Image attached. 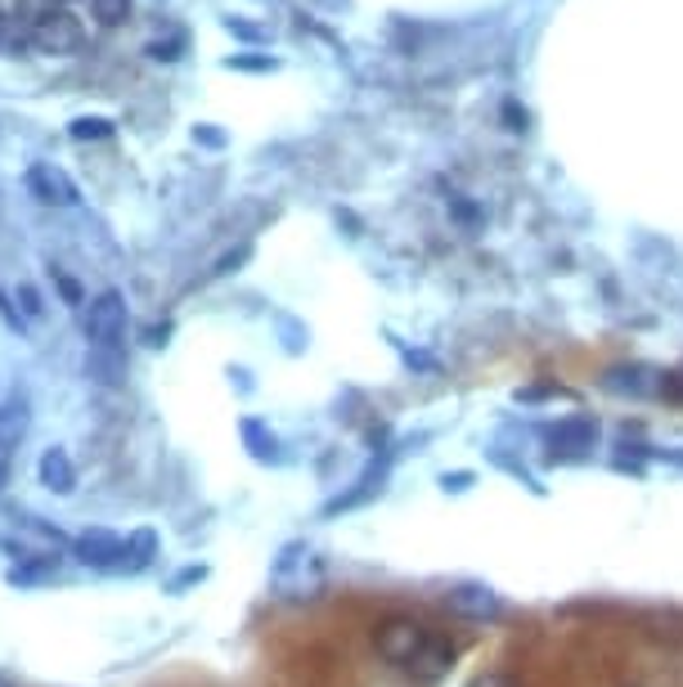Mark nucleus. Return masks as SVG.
<instances>
[{
	"mask_svg": "<svg viewBox=\"0 0 683 687\" xmlns=\"http://www.w3.org/2000/svg\"><path fill=\"white\" fill-rule=\"evenodd\" d=\"M270 589L284 603L319 598V589H324V557H319V548H310V544H284V552L270 566Z\"/></svg>",
	"mask_w": 683,
	"mask_h": 687,
	"instance_id": "f257e3e1",
	"label": "nucleus"
},
{
	"mask_svg": "<svg viewBox=\"0 0 683 687\" xmlns=\"http://www.w3.org/2000/svg\"><path fill=\"white\" fill-rule=\"evenodd\" d=\"M28 41H32L41 54H72V50H81L86 28H81V19H77L68 6H50L41 19L28 23Z\"/></svg>",
	"mask_w": 683,
	"mask_h": 687,
	"instance_id": "f03ea898",
	"label": "nucleus"
},
{
	"mask_svg": "<svg viewBox=\"0 0 683 687\" xmlns=\"http://www.w3.org/2000/svg\"><path fill=\"white\" fill-rule=\"evenodd\" d=\"M427 638H432V629L418 625V620H409V616H392V620H383V625L374 629L378 656H383L387 665H396V669H409Z\"/></svg>",
	"mask_w": 683,
	"mask_h": 687,
	"instance_id": "7ed1b4c3",
	"label": "nucleus"
},
{
	"mask_svg": "<svg viewBox=\"0 0 683 687\" xmlns=\"http://www.w3.org/2000/svg\"><path fill=\"white\" fill-rule=\"evenodd\" d=\"M122 332H127V297L108 288L86 306V341L90 347H122Z\"/></svg>",
	"mask_w": 683,
	"mask_h": 687,
	"instance_id": "20e7f679",
	"label": "nucleus"
},
{
	"mask_svg": "<svg viewBox=\"0 0 683 687\" xmlns=\"http://www.w3.org/2000/svg\"><path fill=\"white\" fill-rule=\"evenodd\" d=\"M445 607L464 620H499L504 616V598L491 585H454V589H445Z\"/></svg>",
	"mask_w": 683,
	"mask_h": 687,
	"instance_id": "39448f33",
	"label": "nucleus"
},
{
	"mask_svg": "<svg viewBox=\"0 0 683 687\" xmlns=\"http://www.w3.org/2000/svg\"><path fill=\"white\" fill-rule=\"evenodd\" d=\"M28 193H32L37 202H46V207H72V202L81 198L77 185L68 180V171L55 167V162H32V167H28Z\"/></svg>",
	"mask_w": 683,
	"mask_h": 687,
	"instance_id": "423d86ee",
	"label": "nucleus"
},
{
	"mask_svg": "<svg viewBox=\"0 0 683 687\" xmlns=\"http://www.w3.org/2000/svg\"><path fill=\"white\" fill-rule=\"evenodd\" d=\"M598 445V422L594 418H566L548 431V449L553 458H585Z\"/></svg>",
	"mask_w": 683,
	"mask_h": 687,
	"instance_id": "0eeeda50",
	"label": "nucleus"
},
{
	"mask_svg": "<svg viewBox=\"0 0 683 687\" xmlns=\"http://www.w3.org/2000/svg\"><path fill=\"white\" fill-rule=\"evenodd\" d=\"M454 660H459V647H454L449 638H441V634H432L405 674H409V678H418V683H436V678H445V674H449V665H454Z\"/></svg>",
	"mask_w": 683,
	"mask_h": 687,
	"instance_id": "6e6552de",
	"label": "nucleus"
},
{
	"mask_svg": "<svg viewBox=\"0 0 683 687\" xmlns=\"http://www.w3.org/2000/svg\"><path fill=\"white\" fill-rule=\"evenodd\" d=\"M122 544L127 539H118L112 530H86L77 539V561L99 566V570H112V566H122Z\"/></svg>",
	"mask_w": 683,
	"mask_h": 687,
	"instance_id": "1a4fd4ad",
	"label": "nucleus"
},
{
	"mask_svg": "<svg viewBox=\"0 0 683 687\" xmlns=\"http://www.w3.org/2000/svg\"><path fill=\"white\" fill-rule=\"evenodd\" d=\"M37 477H41V486H46L50 495H72V490H77V468H72V458H68L63 445H50V449L41 454Z\"/></svg>",
	"mask_w": 683,
	"mask_h": 687,
	"instance_id": "9d476101",
	"label": "nucleus"
},
{
	"mask_svg": "<svg viewBox=\"0 0 683 687\" xmlns=\"http://www.w3.org/2000/svg\"><path fill=\"white\" fill-rule=\"evenodd\" d=\"M86 374H90V382H99V387H118V382L127 378V356H122V347H90Z\"/></svg>",
	"mask_w": 683,
	"mask_h": 687,
	"instance_id": "9b49d317",
	"label": "nucleus"
},
{
	"mask_svg": "<svg viewBox=\"0 0 683 687\" xmlns=\"http://www.w3.org/2000/svg\"><path fill=\"white\" fill-rule=\"evenodd\" d=\"M603 387L616 391V396H652V391H661V378L652 369H643V365H630V369L621 365V369H607Z\"/></svg>",
	"mask_w": 683,
	"mask_h": 687,
	"instance_id": "f8f14e48",
	"label": "nucleus"
},
{
	"mask_svg": "<svg viewBox=\"0 0 683 687\" xmlns=\"http://www.w3.org/2000/svg\"><path fill=\"white\" fill-rule=\"evenodd\" d=\"M244 445L253 449V458H257V464H279V458H284V445H279V436L261 422V418H244Z\"/></svg>",
	"mask_w": 683,
	"mask_h": 687,
	"instance_id": "ddd939ff",
	"label": "nucleus"
},
{
	"mask_svg": "<svg viewBox=\"0 0 683 687\" xmlns=\"http://www.w3.org/2000/svg\"><path fill=\"white\" fill-rule=\"evenodd\" d=\"M23 436H28V400L23 396L0 400V449H14Z\"/></svg>",
	"mask_w": 683,
	"mask_h": 687,
	"instance_id": "4468645a",
	"label": "nucleus"
},
{
	"mask_svg": "<svg viewBox=\"0 0 683 687\" xmlns=\"http://www.w3.org/2000/svg\"><path fill=\"white\" fill-rule=\"evenodd\" d=\"M154 552H158L154 530H136V535L122 544V566H127V570H145V566L154 561Z\"/></svg>",
	"mask_w": 683,
	"mask_h": 687,
	"instance_id": "2eb2a0df",
	"label": "nucleus"
},
{
	"mask_svg": "<svg viewBox=\"0 0 683 687\" xmlns=\"http://www.w3.org/2000/svg\"><path fill=\"white\" fill-rule=\"evenodd\" d=\"M90 14L103 28H122V23H131V0H90Z\"/></svg>",
	"mask_w": 683,
	"mask_h": 687,
	"instance_id": "dca6fc26",
	"label": "nucleus"
},
{
	"mask_svg": "<svg viewBox=\"0 0 683 687\" xmlns=\"http://www.w3.org/2000/svg\"><path fill=\"white\" fill-rule=\"evenodd\" d=\"M112 131H118V122H112V118H72L68 122L72 140H108Z\"/></svg>",
	"mask_w": 683,
	"mask_h": 687,
	"instance_id": "f3484780",
	"label": "nucleus"
},
{
	"mask_svg": "<svg viewBox=\"0 0 683 687\" xmlns=\"http://www.w3.org/2000/svg\"><path fill=\"white\" fill-rule=\"evenodd\" d=\"M14 306H19L23 319H41V315H46V301H41V292H37L32 283H19V288H14Z\"/></svg>",
	"mask_w": 683,
	"mask_h": 687,
	"instance_id": "a211bd4d",
	"label": "nucleus"
},
{
	"mask_svg": "<svg viewBox=\"0 0 683 687\" xmlns=\"http://www.w3.org/2000/svg\"><path fill=\"white\" fill-rule=\"evenodd\" d=\"M180 50H185V37L176 32V37H167V41H149L145 46V54L149 59H158V63H176L180 59Z\"/></svg>",
	"mask_w": 683,
	"mask_h": 687,
	"instance_id": "6ab92c4d",
	"label": "nucleus"
},
{
	"mask_svg": "<svg viewBox=\"0 0 683 687\" xmlns=\"http://www.w3.org/2000/svg\"><path fill=\"white\" fill-rule=\"evenodd\" d=\"M225 68H239V72H275L279 59H270V54H261V59H253V54H235V59H225Z\"/></svg>",
	"mask_w": 683,
	"mask_h": 687,
	"instance_id": "aec40b11",
	"label": "nucleus"
},
{
	"mask_svg": "<svg viewBox=\"0 0 683 687\" xmlns=\"http://www.w3.org/2000/svg\"><path fill=\"white\" fill-rule=\"evenodd\" d=\"M28 46H32V41H28L23 32H14V28H10V19L0 23V54H23Z\"/></svg>",
	"mask_w": 683,
	"mask_h": 687,
	"instance_id": "412c9836",
	"label": "nucleus"
},
{
	"mask_svg": "<svg viewBox=\"0 0 683 687\" xmlns=\"http://www.w3.org/2000/svg\"><path fill=\"white\" fill-rule=\"evenodd\" d=\"M248 257H253V248H248V243H244V248H235V252H225V257L216 261V270H211V279H225V275H230V270H239V266H244Z\"/></svg>",
	"mask_w": 683,
	"mask_h": 687,
	"instance_id": "4be33fe9",
	"label": "nucleus"
},
{
	"mask_svg": "<svg viewBox=\"0 0 683 687\" xmlns=\"http://www.w3.org/2000/svg\"><path fill=\"white\" fill-rule=\"evenodd\" d=\"M464 687H517V678H508V674H499V669H482V674H473Z\"/></svg>",
	"mask_w": 683,
	"mask_h": 687,
	"instance_id": "5701e85b",
	"label": "nucleus"
},
{
	"mask_svg": "<svg viewBox=\"0 0 683 687\" xmlns=\"http://www.w3.org/2000/svg\"><path fill=\"white\" fill-rule=\"evenodd\" d=\"M50 275H55V283H59V292H63V301H68V306H86L81 288H77V283H72V279H68L63 270H50Z\"/></svg>",
	"mask_w": 683,
	"mask_h": 687,
	"instance_id": "b1692460",
	"label": "nucleus"
},
{
	"mask_svg": "<svg viewBox=\"0 0 683 687\" xmlns=\"http://www.w3.org/2000/svg\"><path fill=\"white\" fill-rule=\"evenodd\" d=\"M167 337H171V323H149V328H140V341H145V347H167Z\"/></svg>",
	"mask_w": 683,
	"mask_h": 687,
	"instance_id": "393cba45",
	"label": "nucleus"
},
{
	"mask_svg": "<svg viewBox=\"0 0 683 687\" xmlns=\"http://www.w3.org/2000/svg\"><path fill=\"white\" fill-rule=\"evenodd\" d=\"M194 140L207 145V149H220V145H225V131H216L211 122H202V127H194Z\"/></svg>",
	"mask_w": 683,
	"mask_h": 687,
	"instance_id": "a878e982",
	"label": "nucleus"
},
{
	"mask_svg": "<svg viewBox=\"0 0 683 687\" xmlns=\"http://www.w3.org/2000/svg\"><path fill=\"white\" fill-rule=\"evenodd\" d=\"M225 32H235V37H244V41H261V28H253V23H244V19H225Z\"/></svg>",
	"mask_w": 683,
	"mask_h": 687,
	"instance_id": "bb28decb",
	"label": "nucleus"
},
{
	"mask_svg": "<svg viewBox=\"0 0 683 687\" xmlns=\"http://www.w3.org/2000/svg\"><path fill=\"white\" fill-rule=\"evenodd\" d=\"M207 576V566H189V570H180V576L171 580V594H180L185 585H194V580H202Z\"/></svg>",
	"mask_w": 683,
	"mask_h": 687,
	"instance_id": "cd10ccee",
	"label": "nucleus"
},
{
	"mask_svg": "<svg viewBox=\"0 0 683 687\" xmlns=\"http://www.w3.org/2000/svg\"><path fill=\"white\" fill-rule=\"evenodd\" d=\"M661 391L674 396V400H683V369H679V374H665V378H661Z\"/></svg>",
	"mask_w": 683,
	"mask_h": 687,
	"instance_id": "c85d7f7f",
	"label": "nucleus"
},
{
	"mask_svg": "<svg viewBox=\"0 0 683 687\" xmlns=\"http://www.w3.org/2000/svg\"><path fill=\"white\" fill-rule=\"evenodd\" d=\"M0 315H6V323L10 328H23V315H19V306H10V297L0 292Z\"/></svg>",
	"mask_w": 683,
	"mask_h": 687,
	"instance_id": "c756f323",
	"label": "nucleus"
},
{
	"mask_svg": "<svg viewBox=\"0 0 683 687\" xmlns=\"http://www.w3.org/2000/svg\"><path fill=\"white\" fill-rule=\"evenodd\" d=\"M468 481H473L468 472H454V477H445L441 486H445V490H468Z\"/></svg>",
	"mask_w": 683,
	"mask_h": 687,
	"instance_id": "7c9ffc66",
	"label": "nucleus"
},
{
	"mask_svg": "<svg viewBox=\"0 0 683 687\" xmlns=\"http://www.w3.org/2000/svg\"><path fill=\"white\" fill-rule=\"evenodd\" d=\"M0 687H14V683H10V678H6V674H0Z\"/></svg>",
	"mask_w": 683,
	"mask_h": 687,
	"instance_id": "2f4dec72",
	"label": "nucleus"
},
{
	"mask_svg": "<svg viewBox=\"0 0 683 687\" xmlns=\"http://www.w3.org/2000/svg\"><path fill=\"white\" fill-rule=\"evenodd\" d=\"M0 23H6V14H0Z\"/></svg>",
	"mask_w": 683,
	"mask_h": 687,
	"instance_id": "473e14b6",
	"label": "nucleus"
}]
</instances>
